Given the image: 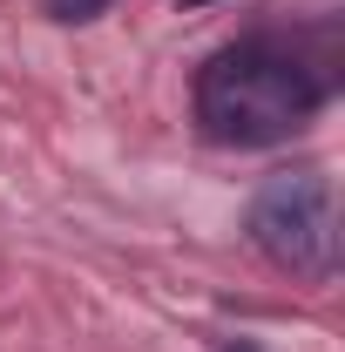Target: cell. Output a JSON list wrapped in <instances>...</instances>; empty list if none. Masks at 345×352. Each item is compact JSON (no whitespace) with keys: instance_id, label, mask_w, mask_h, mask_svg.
Instances as JSON below:
<instances>
[{"instance_id":"cell-1","label":"cell","mask_w":345,"mask_h":352,"mask_svg":"<svg viewBox=\"0 0 345 352\" xmlns=\"http://www.w3.org/2000/svg\"><path fill=\"white\" fill-rule=\"evenodd\" d=\"M332 102V75L285 34H244L197 68L190 109L223 149H278Z\"/></svg>"},{"instance_id":"cell-5","label":"cell","mask_w":345,"mask_h":352,"mask_svg":"<svg viewBox=\"0 0 345 352\" xmlns=\"http://www.w3.org/2000/svg\"><path fill=\"white\" fill-rule=\"evenodd\" d=\"M183 7H203V0H183Z\"/></svg>"},{"instance_id":"cell-3","label":"cell","mask_w":345,"mask_h":352,"mask_svg":"<svg viewBox=\"0 0 345 352\" xmlns=\"http://www.w3.org/2000/svg\"><path fill=\"white\" fill-rule=\"evenodd\" d=\"M115 0H47V14L54 21H95V14H109Z\"/></svg>"},{"instance_id":"cell-4","label":"cell","mask_w":345,"mask_h":352,"mask_svg":"<svg viewBox=\"0 0 345 352\" xmlns=\"http://www.w3.org/2000/svg\"><path fill=\"white\" fill-rule=\"evenodd\" d=\"M223 352H258V346H251V339H230V346H223Z\"/></svg>"},{"instance_id":"cell-2","label":"cell","mask_w":345,"mask_h":352,"mask_svg":"<svg viewBox=\"0 0 345 352\" xmlns=\"http://www.w3.org/2000/svg\"><path fill=\"white\" fill-rule=\"evenodd\" d=\"M251 244L278 271H291L304 285H325L339 271V204H332V176L325 170H278L251 197Z\"/></svg>"}]
</instances>
